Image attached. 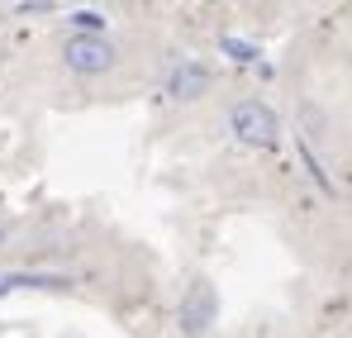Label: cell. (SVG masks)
Returning a JSON list of instances; mask_svg holds the SVG:
<instances>
[{
  "mask_svg": "<svg viewBox=\"0 0 352 338\" xmlns=\"http://www.w3.org/2000/svg\"><path fill=\"white\" fill-rule=\"evenodd\" d=\"M72 24H76L81 34H96V39H100V29H105V14H100V10H76V14H72Z\"/></svg>",
  "mask_w": 352,
  "mask_h": 338,
  "instance_id": "8992f818",
  "label": "cell"
},
{
  "mask_svg": "<svg viewBox=\"0 0 352 338\" xmlns=\"http://www.w3.org/2000/svg\"><path fill=\"white\" fill-rule=\"evenodd\" d=\"M67 67L72 72H81V76H96V72H110L115 67V43L110 39H96V34H72L67 39Z\"/></svg>",
  "mask_w": 352,
  "mask_h": 338,
  "instance_id": "3957f363",
  "label": "cell"
},
{
  "mask_svg": "<svg viewBox=\"0 0 352 338\" xmlns=\"http://www.w3.org/2000/svg\"><path fill=\"white\" fill-rule=\"evenodd\" d=\"M167 101H176V105H186V101H200L205 91H210V72L200 67V62H176L172 72H167Z\"/></svg>",
  "mask_w": 352,
  "mask_h": 338,
  "instance_id": "277c9868",
  "label": "cell"
},
{
  "mask_svg": "<svg viewBox=\"0 0 352 338\" xmlns=\"http://www.w3.org/2000/svg\"><path fill=\"white\" fill-rule=\"evenodd\" d=\"M214 319H219V291L210 282H190V291L181 295V305H176V324H181V334L186 338H200L214 329Z\"/></svg>",
  "mask_w": 352,
  "mask_h": 338,
  "instance_id": "7a4b0ae2",
  "label": "cell"
},
{
  "mask_svg": "<svg viewBox=\"0 0 352 338\" xmlns=\"http://www.w3.org/2000/svg\"><path fill=\"white\" fill-rule=\"evenodd\" d=\"M229 134L243 148H276L281 143V119L267 110L262 101H238L229 110Z\"/></svg>",
  "mask_w": 352,
  "mask_h": 338,
  "instance_id": "6da1fadb",
  "label": "cell"
},
{
  "mask_svg": "<svg viewBox=\"0 0 352 338\" xmlns=\"http://www.w3.org/2000/svg\"><path fill=\"white\" fill-rule=\"evenodd\" d=\"M5 286H10V282H0V291H5Z\"/></svg>",
  "mask_w": 352,
  "mask_h": 338,
  "instance_id": "ba28073f",
  "label": "cell"
},
{
  "mask_svg": "<svg viewBox=\"0 0 352 338\" xmlns=\"http://www.w3.org/2000/svg\"><path fill=\"white\" fill-rule=\"evenodd\" d=\"M219 48L234 57V62H257V48H252V43H243V39H234V34H224V39H219Z\"/></svg>",
  "mask_w": 352,
  "mask_h": 338,
  "instance_id": "5b68a950",
  "label": "cell"
},
{
  "mask_svg": "<svg viewBox=\"0 0 352 338\" xmlns=\"http://www.w3.org/2000/svg\"><path fill=\"white\" fill-rule=\"evenodd\" d=\"M5 233H10V224H5V220H0V243H5Z\"/></svg>",
  "mask_w": 352,
  "mask_h": 338,
  "instance_id": "52a82bcc",
  "label": "cell"
}]
</instances>
